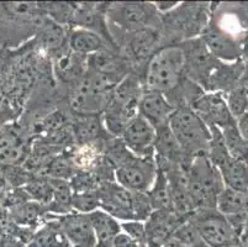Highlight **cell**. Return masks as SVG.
Returning <instances> with one entry per match:
<instances>
[{"label": "cell", "instance_id": "obj_14", "mask_svg": "<svg viewBox=\"0 0 248 247\" xmlns=\"http://www.w3.org/2000/svg\"><path fill=\"white\" fill-rule=\"evenodd\" d=\"M179 217L173 212L155 210L146 220V235L147 245L161 247L167 239L172 236L179 225Z\"/></svg>", "mask_w": 248, "mask_h": 247}, {"label": "cell", "instance_id": "obj_3", "mask_svg": "<svg viewBox=\"0 0 248 247\" xmlns=\"http://www.w3.org/2000/svg\"><path fill=\"white\" fill-rule=\"evenodd\" d=\"M168 125L180 148L188 157L206 155L211 140L210 128L190 106L175 109Z\"/></svg>", "mask_w": 248, "mask_h": 247}, {"label": "cell", "instance_id": "obj_10", "mask_svg": "<svg viewBox=\"0 0 248 247\" xmlns=\"http://www.w3.org/2000/svg\"><path fill=\"white\" fill-rule=\"evenodd\" d=\"M190 108L202 117L209 128L215 126L221 130L231 122L236 121L227 108L226 100L216 92H204L191 104Z\"/></svg>", "mask_w": 248, "mask_h": 247}, {"label": "cell", "instance_id": "obj_34", "mask_svg": "<svg viewBox=\"0 0 248 247\" xmlns=\"http://www.w3.org/2000/svg\"><path fill=\"white\" fill-rule=\"evenodd\" d=\"M240 49L241 52H243V54H245L246 57L248 58V33H246L245 37H243V41L240 46Z\"/></svg>", "mask_w": 248, "mask_h": 247}, {"label": "cell", "instance_id": "obj_17", "mask_svg": "<svg viewBox=\"0 0 248 247\" xmlns=\"http://www.w3.org/2000/svg\"><path fill=\"white\" fill-rule=\"evenodd\" d=\"M68 49L80 56H90L103 49H110L107 41L93 31L74 29L68 37Z\"/></svg>", "mask_w": 248, "mask_h": 247}, {"label": "cell", "instance_id": "obj_5", "mask_svg": "<svg viewBox=\"0 0 248 247\" xmlns=\"http://www.w3.org/2000/svg\"><path fill=\"white\" fill-rule=\"evenodd\" d=\"M107 16L110 24H114L125 33L155 27L158 29V11L153 3H115L107 5Z\"/></svg>", "mask_w": 248, "mask_h": 247}, {"label": "cell", "instance_id": "obj_30", "mask_svg": "<svg viewBox=\"0 0 248 247\" xmlns=\"http://www.w3.org/2000/svg\"><path fill=\"white\" fill-rule=\"evenodd\" d=\"M112 247H140V245L127 234L120 232L115 236L114 241H112Z\"/></svg>", "mask_w": 248, "mask_h": 247}, {"label": "cell", "instance_id": "obj_28", "mask_svg": "<svg viewBox=\"0 0 248 247\" xmlns=\"http://www.w3.org/2000/svg\"><path fill=\"white\" fill-rule=\"evenodd\" d=\"M72 208L82 214H89L99 209L98 193L87 192V193H73L72 197Z\"/></svg>", "mask_w": 248, "mask_h": 247}, {"label": "cell", "instance_id": "obj_24", "mask_svg": "<svg viewBox=\"0 0 248 247\" xmlns=\"http://www.w3.org/2000/svg\"><path fill=\"white\" fill-rule=\"evenodd\" d=\"M222 137H224L225 146L227 148L230 157L241 162H248V144L243 140L241 133L238 132L236 121L231 122L230 125L221 129Z\"/></svg>", "mask_w": 248, "mask_h": 247}, {"label": "cell", "instance_id": "obj_32", "mask_svg": "<svg viewBox=\"0 0 248 247\" xmlns=\"http://www.w3.org/2000/svg\"><path fill=\"white\" fill-rule=\"evenodd\" d=\"M153 5L157 11H159L161 14H166L174 10L179 5V3L178 1H157V3H153Z\"/></svg>", "mask_w": 248, "mask_h": 247}, {"label": "cell", "instance_id": "obj_18", "mask_svg": "<svg viewBox=\"0 0 248 247\" xmlns=\"http://www.w3.org/2000/svg\"><path fill=\"white\" fill-rule=\"evenodd\" d=\"M222 183L226 188L248 194V165L241 161L229 157L217 167Z\"/></svg>", "mask_w": 248, "mask_h": 247}, {"label": "cell", "instance_id": "obj_13", "mask_svg": "<svg viewBox=\"0 0 248 247\" xmlns=\"http://www.w3.org/2000/svg\"><path fill=\"white\" fill-rule=\"evenodd\" d=\"M200 38L209 52L218 61H236L240 57L241 49L237 42L229 33L221 30L217 25L207 24Z\"/></svg>", "mask_w": 248, "mask_h": 247}, {"label": "cell", "instance_id": "obj_6", "mask_svg": "<svg viewBox=\"0 0 248 247\" xmlns=\"http://www.w3.org/2000/svg\"><path fill=\"white\" fill-rule=\"evenodd\" d=\"M157 174V163L153 157L140 158L131 153L115 169L117 184L130 192L148 193Z\"/></svg>", "mask_w": 248, "mask_h": 247}, {"label": "cell", "instance_id": "obj_15", "mask_svg": "<svg viewBox=\"0 0 248 247\" xmlns=\"http://www.w3.org/2000/svg\"><path fill=\"white\" fill-rule=\"evenodd\" d=\"M159 31L155 27H147L142 30L126 33L125 36V49L126 54L135 61L147 60L152 57L155 53V46L159 42Z\"/></svg>", "mask_w": 248, "mask_h": 247}, {"label": "cell", "instance_id": "obj_36", "mask_svg": "<svg viewBox=\"0 0 248 247\" xmlns=\"http://www.w3.org/2000/svg\"><path fill=\"white\" fill-rule=\"evenodd\" d=\"M4 187H5V180L3 177H0V193L4 190Z\"/></svg>", "mask_w": 248, "mask_h": 247}, {"label": "cell", "instance_id": "obj_12", "mask_svg": "<svg viewBox=\"0 0 248 247\" xmlns=\"http://www.w3.org/2000/svg\"><path fill=\"white\" fill-rule=\"evenodd\" d=\"M58 224L72 247H96L95 232L88 214L69 213L61 217Z\"/></svg>", "mask_w": 248, "mask_h": 247}, {"label": "cell", "instance_id": "obj_29", "mask_svg": "<svg viewBox=\"0 0 248 247\" xmlns=\"http://www.w3.org/2000/svg\"><path fill=\"white\" fill-rule=\"evenodd\" d=\"M121 229L124 230L125 234H127L128 236L132 237L137 244L140 245V247L147 245V235H146V225L143 221H124L123 224H120Z\"/></svg>", "mask_w": 248, "mask_h": 247}, {"label": "cell", "instance_id": "obj_8", "mask_svg": "<svg viewBox=\"0 0 248 247\" xmlns=\"http://www.w3.org/2000/svg\"><path fill=\"white\" fill-rule=\"evenodd\" d=\"M99 209L108 213L115 219L123 221L136 220L134 212V192L114 182H107L99 185Z\"/></svg>", "mask_w": 248, "mask_h": 247}, {"label": "cell", "instance_id": "obj_16", "mask_svg": "<svg viewBox=\"0 0 248 247\" xmlns=\"http://www.w3.org/2000/svg\"><path fill=\"white\" fill-rule=\"evenodd\" d=\"M26 157L28 148L21 133L13 128L0 131V166H15Z\"/></svg>", "mask_w": 248, "mask_h": 247}, {"label": "cell", "instance_id": "obj_1", "mask_svg": "<svg viewBox=\"0 0 248 247\" xmlns=\"http://www.w3.org/2000/svg\"><path fill=\"white\" fill-rule=\"evenodd\" d=\"M47 16L44 4H0V44L15 47L37 35Z\"/></svg>", "mask_w": 248, "mask_h": 247}, {"label": "cell", "instance_id": "obj_25", "mask_svg": "<svg viewBox=\"0 0 248 247\" xmlns=\"http://www.w3.org/2000/svg\"><path fill=\"white\" fill-rule=\"evenodd\" d=\"M227 108H229L230 113H231L232 117L234 120H237L241 115L247 113L248 109V95L247 90L238 84L237 87L233 88L229 92L227 95Z\"/></svg>", "mask_w": 248, "mask_h": 247}, {"label": "cell", "instance_id": "obj_7", "mask_svg": "<svg viewBox=\"0 0 248 247\" xmlns=\"http://www.w3.org/2000/svg\"><path fill=\"white\" fill-rule=\"evenodd\" d=\"M202 239L209 247H226L233 237L227 217L216 209H197L189 216Z\"/></svg>", "mask_w": 248, "mask_h": 247}, {"label": "cell", "instance_id": "obj_33", "mask_svg": "<svg viewBox=\"0 0 248 247\" xmlns=\"http://www.w3.org/2000/svg\"><path fill=\"white\" fill-rule=\"evenodd\" d=\"M161 247H188V246H186V244H183L180 240H178L177 237H174L172 235L169 239H167L166 241H164V244L162 245Z\"/></svg>", "mask_w": 248, "mask_h": 247}, {"label": "cell", "instance_id": "obj_2", "mask_svg": "<svg viewBox=\"0 0 248 247\" xmlns=\"http://www.w3.org/2000/svg\"><path fill=\"white\" fill-rule=\"evenodd\" d=\"M186 54L180 45H168L155 51L145 73V87L163 93L174 90L186 78Z\"/></svg>", "mask_w": 248, "mask_h": 247}, {"label": "cell", "instance_id": "obj_19", "mask_svg": "<svg viewBox=\"0 0 248 247\" xmlns=\"http://www.w3.org/2000/svg\"><path fill=\"white\" fill-rule=\"evenodd\" d=\"M96 237V247H112L115 236L121 232V225L115 217L100 209L89 213Z\"/></svg>", "mask_w": 248, "mask_h": 247}, {"label": "cell", "instance_id": "obj_37", "mask_svg": "<svg viewBox=\"0 0 248 247\" xmlns=\"http://www.w3.org/2000/svg\"><path fill=\"white\" fill-rule=\"evenodd\" d=\"M245 89H246V88H245ZM246 90H247V95H248V89H246ZM247 113H248V109H247Z\"/></svg>", "mask_w": 248, "mask_h": 247}, {"label": "cell", "instance_id": "obj_31", "mask_svg": "<svg viewBox=\"0 0 248 247\" xmlns=\"http://www.w3.org/2000/svg\"><path fill=\"white\" fill-rule=\"evenodd\" d=\"M236 125H237L238 132L243 137L246 142L248 144V113H245L236 120Z\"/></svg>", "mask_w": 248, "mask_h": 247}, {"label": "cell", "instance_id": "obj_22", "mask_svg": "<svg viewBox=\"0 0 248 247\" xmlns=\"http://www.w3.org/2000/svg\"><path fill=\"white\" fill-rule=\"evenodd\" d=\"M29 247H72L58 223L42 226L30 241Z\"/></svg>", "mask_w": 248, "mask_h": 247}, {"label": "cell", "instance_id": "obj_11", "mask_svg": "<svg viewBox=\"0 0 248 247\" xmlns=\"http://www.w3.org/2000/svg\"><path fill=\"white\" fill-rule=\"evenodd\" d=\"M175 108L169 103L163 93L145 89L139 100V114L158 130L169 124Z\"/></svg>", "mask_w": 248, "mask_h": 247}, {"label": "cell", "instance_id": "obj_4", "mask_svg": "<svg viewBox=\"0 0 248 247\" xmlns=\"http://www.w3.org/2000/svg\"><path fill=\"white\" fill-rule=\"evenodd\" d=\"M224 189L217 168L206 155L194 157L189 166L188 190L197 209H216V197Z\"/></svg>", "mask_w": 248, "mask_h": 247}, {"label": "cell", "instance_id": "obj_27", "mask_svg": "<svg viewBox=\"0 0 248 247\" xmlns=\"http://www.w3.org/2000/svg\"><path fill=\"white\" fill-rule=\"evenodd\" d=\"M26 192L40 204H51L53 200V190L49 180L31 181L26 185Z\"/></svg>", "mask_w": 248, "mask_h": 247}, {"label": "cell", "instance_id": "obj_9", "mask_svg": "<svg viewBox=\"0 0 248 247\" xmlns=\"http://www.w3.org/2000/svg\"><path fill=\"white\" fill-rule=\"evenodd\" d=\"M157 132L150 122L137 115L125 128L121 141L134 156L140 158L153 157Z\"/></svg>", "mask_w": 248, "mask_h": 247}, {"label": "cell", "instance_id": "obj_23", "mask_svg": "<svg viewBox=\"0 0 248 247\" xmlns=\"http://www.w3.org/2000/svg\"><path fill=\"white\" fill-rule=\"evenodd\" d=\"M148 198L153 212L155 210H166L172 212V201H170V187L166 174L157 168V174L152 188L148 190Z\"/></svg>", "mask_w": 248, "mask_h": 247}, {"label": "cell", "instance_id": "obj_20", "mask_svg": "<svg viewBox=\"0 0 248 247\" xmlns=\"http://www.w3.org/2000/svg\"><path fill=\"white\" fill-rule=\"evenodd\" d=\"M40 45L49 52H58L63 49L66 42V33L62 25L52 20L49 16L45 17L44 22L40 26L37 35Z\"/></svg>", "mask_w": 248, "mask_h": 247}, {"label": "cell", "instance_id": "obj_35", "mask_svg": "<svg viewBox=\"0 0 248 247\" xmlns=\"http://www.w3.org/2000/svg\"><path fill=\"white\" fill-rule=\"evenodd\" d=\"M241 13H242V16L245 17L248 22V4H245V5L241 8Z\"/></svg>", "mask_w": 248, "mask_h": 247}, {"label": "cell", "instance_id": "obj_21", "mask_svg": "<svg viewBox=\"0 0 248 247\" xmlns=\"http://www.w3.org/2000/svg\"><path fill=\"white\" fill-rule=\"evenodd\" d=\"M248 205V194L224 187L216 197V210L224 216H234L246 210Z\"/></svg>", "mask_w": 248, "mask_h": 247}, {"label": "cell", "instance_id": "obj_26", "mask_svg": "<svg viewBox=\"0 0 248 247\" xmlns=\"http://www.w3.org/2000/svg\"><path fill=\"white\" fill-rule=\"evenodd\" d=\"M173 236L177 237L188 247H209L202 239L197 228L190 220L180 223L173 232Z\"/></svg>", "mask_w": 248, "mask_h": 247}]
</instances>
